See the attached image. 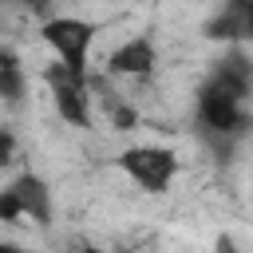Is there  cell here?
<instances>
[{
	"label": "cell",
	"instance_id": "obj_1",
	"mask_svg": "<svg viewBox=\"0 0 253 253\" xmlns=\"http://www.w3.org/2000/svg\"><path fill=\"white\" fill-rule=\"evenodd\" d=\"M43 43L55 51V59H63L71 71L87 75V51L95 43V28L79 16H55L43 24Z\"/></svg>",
	"mask_w": 253,
	"mask_h": 253
},
{
	"label": "cell",
	"instance_id": "obj_6",
	"mask_svg": "<svg viewBox=\"0 0 253 253\" xmlns=\"http://www.w3.org/2000/svg\"><path fill=\"white\" fill-rule=\"evenodd\" d=\"M213 40H253V24H249V0H225L221 12L210 20L206 28Z\"/></svg>",
	"mask_w": 253,
	"mask_h": 253
},
{
	"label": "cell",
	"instance_id": "obj_5",
	"mask_svg": "<svg viewBox=\"0 0 253 253\" xmlns=\"http://www.w3.org/2000/svg\"><path fill=\"white\" fill-rule=\"evenodd\" d=\"M154 63H158L154 43H150L146 36H134V40H126L123 47H115V55H111V75H150Z\"/></svg>",
	"mask_w": 253,
	"mask_h": 253
},
{
	"label": "cell",
	"instance_id": "obj_3",
	"mask_svg": "<svg viewBox=\"0 0 253 253\" xmlns=\"http://www.w3.org/2000/svg\"><path fill=\"white\" fill-rule=\"evenodd\" d=\"M47 87H51V99L59 107V115L75 126H87V75L83 71H71L63 59H55L47 71H43Z\"/></svg>",
	"mask_w": 253,
	"mask_h": 253
},
{
	"label": "cell",
	"instance_id": "obj_2",
	"mask_svg": "<svg viewBox=\"0 0 253 253\" xmlns=\"http://www.w3.org/2000/svg\"><path fill=\"white\" fill-rule=\"evenodd\" d=\"M119 166H123L142 190H150V194H162V190L170 186V178L178 174V158H174V150H166V146H130V150L119 154Z\"/></svg>",
	"mask_w": 253,
	"mask_h": 253
},
{
	"label": "cell",
	"instance_id": "obj_4",
	"mask_svg": "<svg viewBox=\"0 0 253 253\" xmlns=\"http://www.w3.org/2000/svg\"><path fill=\"white\" fill-rule=\"evenodd\" d=\"M198 119H202L210 130H217V134H233V130L245 126L241 99L229 95V91H221L217 83H206V87H202V95H198Z\"/></svg>",
	"mask_w": 253,
	"mask_h": 253
},
{
	"label": "cell",
	"instance_id": "obj_8",
	"mask_svg": "<svg viewBox=\"0 0 253 253\" xmlns=\"http://www.w3.org/2000/svg\"><path fill=\"white\" fill-rule=\"evenodd\" d=\"M4 99L16 103L20 99V67H16V55L4 51Z\"/></svg>",
	"mask_w": 253,
	"mask_h": 253
},
{
	"label": "cell",
	"instance_id": "obj_9",
	"mask_svg": "<svg viewBox=\"0 0 253 253\" xmlns=\"http://www.w3.org/2000/svg\"><path fill=\"white\" fill-rule=\"evenodd\" d=\"M16 217H24V206H20L16 190L8 186V190L0 194V221H16Z\"/></svg>",
	"mask_w": 253,
	"mask_h": 253
},
{
	"label": "cell",
	"instance_id": "obj_7",
	"mask_svg": "<svg viewBox=\"0 0 253 253\" xmlns=\"http://www.w3.org/2000/svg\"><path fill=\"white\" fill-rule=\"evenodd\" d=\"M12 190H16L20 206H24V217H32V221H40V225L51 221V194H47L43 178H36V174H20V178L12 182Z\"/></svg>",
	"mask_w": 253,
	"mask_h": 253
},
{
	"label": "cell",
	"instance_id": "obj_10",
	"mask_svg": "<svg viewBox=\"0 0 253 253\" xmlns=\"http://www.w3.org/2000/svg\"><path fill=\"white\" fill-rule=\"evenodd\" d=\"M111 119H115V126H119V130H130V126L138 123V115H134L130 107H123V103H115V107H111Z\"/></svg>",
	"mask_w": 253,
	"mask_h": 253
},
{
	"label": "cell",
	"instance_id": "obj_11",
	"mask_svg": "<svg viewBox=\"0 0 253 253\" xmlns=\"http://www.w3.org/2000/svg\"><path fill=\"white\" fill-rule=\"evenodd\" d=\"M249 24H253V0H249Z\"/></svg>",
	"mask_w": 253,
	"mask_h": 253
}]
</instances>
